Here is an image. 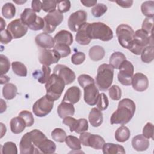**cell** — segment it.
<instances>
[{
	"mask_svg": "<svg viewBox=\"0 0 154 154\" xmlns=\"http://www.w3.org/2000/svg\"><path fill=\"white\" fill-rule=\"evenodd\" d=\"M135 108V104L132 100L129 98L123 99L119 102L117 110L110 117L111 124L123 125L128 123L133 117Z\"/></svg>",
	"mask_w": 154,
	"mask_h": 154,
	"instance_id": "cell-1",
	"label": "cell"
},
{
	"mask_svg": "<svg viewBox=\"0 0 154 154\" xmlns=\"http://www.w3.org/2000/svg\"><path fill=\"white\" fill-rule=\"evenodd\" d=\"M114 68L109 64H102L97 69L96 85L101 91L107 90L111 85L114 77Z\"/></svg>",
	"mask_w": 154,
	"mask_h": 154,
	"instance_id": "cell-2",
	"label": "cell"
},
{
	"mask_svg": "<svg viewBox=\"0 0 154 154\" xmlns=\"http://www.w3.org/2000/svg\"><path fill=\"white\" fill-rule=\"evenodd\" d=\"M87 29L91 39H99L103 42H108L113 38L112 30L102 22L89 23Z\"/></svg>",
	"mask_w": 154,
	"mask_h": 154,
	"instance_id": "cell-3",
	"label": "cell"
},
{
	"mask_svg": "<svg viewBox=\"0 0 154 154\" xmlns=\"http://www.w3.org/2000/svg\"><path fill=\"white\" fill-rule=\"evenodd\" d=\"M149 45H153L152 35H149L142 29H140L134 32V39L128 49L134 54L139 55L144 48Z\"/></svg>",
	"mask_w": 154,
	"mask_h": 154,
	"instance_id": "cell-4",
	"label": "cell"
},
{
	"mask_svg": "<svg viewBox=\"0 0 154 154\" xmlns=\"http://www.w3.org/2000/svg\"><path fill=\"white\" fill-rule=\"evenodd\" d=\"M65 85L63 79L53 73L51 75L49 79L46 82V95L52 100L55 101L61 97Z\"/></svg>",
	"mask_w": 154,
	"mask_h": 154,
	"instance_id": "cell-5",
	"label": "cell"
},
{
	"mask_svg": "<svg viewBox=\"0 0 154 154\" xmlns=\"http://www.w3.org/2000/svg\"><path fill=\"white\" fill-rule=\"evenodd\" d=\"M116 35L120 45L128 49L134 39V31L127 24H120L117 27Z\"/></svg>",
	"mask_w": 154,
	"mask_h": 154,
	"instance_id": "cell-6",
	"label": "cell"
},
{
	"mask_svg": "<svg viewBox=\"0 0 154 154\" xmlns=\"http://www.w3.org/2000/svg\"><path fill=\"white\" fill-rule=\"evenodd\" d=\"M54 104V101L50 99L46 95H45L34 103L32 111L37 117H45L51 112Z\"/></svg>",
	"mask_w": 154,
	"mask_h": 154,
	"instance_id": "cell-7",
	"label": "cell"
},
{
	"mask_svg": "<svg viewBox=\"0 0 154 154\" xmlns=\"http://www.w3.org/2000/svg\"><path fill=\"white\" fill-rule=\"evenodd\" d=\"M64 16L57 10L49 13L43 18L45 22V27L43 29L44 32L51 34L53 32L57 26H58L63 22Z\"/></svg>",
	"mask_w": 154,
	"mask_h": 154,
	"instance_id": "cell-8",
	"label": "cell"
},
{
	"mask_svg": "<svg viewBox=\"0 0 154 154\" xmlns=\"http://www.w3.org/2000/svg\"><path fill=\"white\" fill-rule=\"evenodd\" d=\"M119 69V72L117 75L119 81L123 85H131L134 72L133 64L126 60L121 64Z\"/></svg>",
	"mask_w": 154,
	"mask_h": 154,
	"instance_id": "cell-9",
	"label": "cell"
},
{
	"mask_svg": "<svg viewBox=\"0 0 154 154\" xmlns=\"http://www.w3.org/2000/svg\"><path fill=\"white\" fill-rule=\"evenodd\" d=\"M79 140L83 146H89L96 150L102 149L105 143V140L101 136L86 132L80 134Z\"/></svg>",
	"mask_w": 154,
	"mask_h": 154,
	"instance_id": "cell-10",
	"label": "cell"
},
{
	"mask_svg": "<svg viewBox=\"0 0 154 154\" xmlns=\"http://www.w3.org/2000/svg\"><path fill=\"white\" fill-rule=\"evenodd\" d=\"M87 13L84 10H79L70 14L68 19V26L73 32H77L79 28L86 22Z\"/></svg>",
	"mask_w": 154,
	"mask_h": 154,
	"instance_id": "cell-11",
	"label": "cell"
},
{
	"mask_svg": "<svg viewBox=\"0 0 154 154\" xmlns=\"http://www.w3.org/2000/svg\"><path fill=\"white\" fill-rule=\"evenodd\" d=\"M7 29L13 38L17 39L23 37L26 34L28 27L22 22L20 19H16L9 23Z\"/></svg>",
	"mask_w": 154,
	"mask_h": 154,
	"instance_id": "cell-12",
	"label": "cell"
},
{
	"mask_svg": "<svg viewBox=\"0 0 154 154\" xmlns=\"http://www.w3.org/2000/svg\"><path fill=\"white\" fill-rule=\"evenodd\" d=\"M60 58L61 57L54 49L39 48L38 60L42 65L49 66L58 63Z\"/></svg>",
	"mask_w": 154,
	"mask_h": 154,
	"instance_id": "cell-13",
	"label": "cell"
},
{
	"mask_svg": "<svg viewBox=\"0 0 154 154\" xmlns=\"http://www.w3.org/2000/svg\"><path fill=\"white\" fill-rule=\"evenodd\" d=\"M53 73L62 78L66 85L70 84L76 78L75 72L69 67L63 64L56 65L54 67Z\"/></svg>",
	"mask_w": 154,
	"mask_h": 154,
	"instance_id": "cell-14",
	"label": "cell"
},
{
	"mask_svg": "<svg viewBox=\"0 0 154 154\" xmlns=\"http://www.w3.org/2000/svg\"><path fill=\"white\" fill-rule=\"evenodd\" d=\"M83 89L85 102L91 106L96 105L99 94V89L97 88L96 83L90 84L85 87Z\"/></svg>",
	"mask_w": 154,
	"mask_h": 154,
	"instance_id": "cell-15",
	"label": "cell"
},
{
	"mask_svg": "<svg viewBox=\"0 0 154 154\" xmlns=\"http://www.w3.org/2000/svg\"><path fill=\"white\" fill-rule=\"evenodd\" d=\"M20 154L38 153L37 149L32 143L29 132L25 133L22 137L19 143Z\"/></svg>",
	"mask_w": 154,
	"mask_h": 154,
	"instance_id": "cell-16",
	"label": "cell"
},
{
	"mask_svg": "<svg viewBox=\"0 0 154 154\" xmlns=\"http://www.w3.org/2000/svg\"><path fill=\"white\" fill-rule=\"evenodd\" d=\"M131 85L135 90L143 92L147 90L149 87V79L144 74L136 73L132 76Z\"/></svg>",
	"mask_w": 154,
	"mask_h": 154,
	"instance_id": "cell-17",
	"label": "cell"
},
{
	"mask_svg": "<svg viewBox=\"0 0 154 154\" xmlns=\"http://www.w3.org/2000/svg\"><path fill=\"white\" fill-rule=\"evenodd\" d=\"M35 42L39 48L50 49L55 46L54 38L49 34L45 32L38 34L35 38Z\"/></svg>",
	"mask_w": 154,
	"mask_h": 154,
	"instance_id": "cell-18",
	"label": "cell"
},
{
	"mask_svg": "<svg viewBox=\"0 0 154 154\" xmlns=\"http://www.w3.org/2000/svg\"><path fill=\"white\" fill-rule=\"evenodd\" d=\"M38 16H37L35 12L31 8H26L20 14V19L22 22L26 25L30 29L37 21Z\"/></svg>",
	"mask_w": 154,
	"mask_h": 154,
	"instance_id": "cell-19",
	"label": "cell"
},
{
	"mask_svg": "<svg viewBox=\"0 0 154 154\" xmlns=\"http://www.w3.org/2000/svg\"><path fill=\"white\" fill-rule=\"evenodd\" d=\"M81 95V91L79 88L77 86H72L67 90L62 101L73 105L79 100Z\"/></svg>",
	"mask_w": 154,
	"mask_h": 154,
	"instance_id": "cell-20",
	"label": "cell"
},
{
	"mask_svg": "<svg viewBox=\"0 0 154 154\" xmlns=\"http://www.w3.org/2000/svg\"><path fill=\"white\" fill-rule=\"evenodd\" d=\"M88 23H89L87 22L84 23L79 28L76 32L75 40L76 42L81 45H87L91 40L88 33L87 28Z\"/></svg>",
	"mask_w": 154,
	"mask_h": 154,
	"instance_id": "cell-21",
	"label": "cell"
},
{
	"mask_svg": "<svg viewBox=\"0 0 154 154\" xmlns=\"http://www.w3.org/2000/svg\"><path fill=\"white\" fill-rule=\"evenodd\" d=\"M150 145L149 140L143 134H139L135 136L132 140V146L134 150L142 152L146 150Z\"/></svg>",
	"mask_w": 154,
	"mask_h": 154,
	"instance_id": "cell-22",
	"label": "cell"
},
{
	"mask_svg": "<svg viewBox=\"0 0 154 154\" xmlns=\"http://www.w3.org/2000/svg\"><path fill=\"white\" fill-rule=\"evenodd\" d=\"M56 44H65L71 45L73 42L72 34L67 30H61L58 31L54 37Z\"/></svg>",
	"mask_w": 154,
	"mask_h": 154,
	"instance_id": "cell-23",
	"label": "cell"
},
{
	"mask_svg": "<svg viewBox=\"0 0 154 154\" xmlns=\"http://www.w3.org/2000/svg\"><path fill=\"white\" fill-rule=\"evenodd\" d=\"M103 114L97 108H93L88 115V121L93 127H99L103 123Z\"/></svg>",
	"mask_w": 154,
	"mask_h": 154,
	"instance_id": "cell-24",
	"label": "cell"
},
{
	"mask_svg": "<svg viewBox=\"0 0 154 154\" xmlns=\"http://www.w3.org/2000/svg\"><path fill=\"white\" fill-rule=\"evenodd\" d=\"M75 111V109L73 104L63 101L61 102L57 108V113L61 119H64L67 116H73Z\"/></svg>",
	"mask_w": 154,
	"mask_h": 154,
	"instance_id": "cell-25",
	"label": "cell"
},
{
	"mask_svg": "<svg viewBox=\"0 0 154 154\" xmlns=\"http://www.w3.org/2000/svg\"><path fill=\"white\" fill-rule=\"evenodd\" d=\"M10 126L11 132L16 134L22 132L26 127L25 121L19 116L11 119L10 122Z\"/></svg>",
	"mask_w": 154,
	"mask_h": 154,
	"instance_id": "cell-26",
	"label": "cell"
},
{
	"mask_svg": "<svg viewBox=\"0 0 154 154\" xmlns=\"http://www.w3.org/2000/svg\"><path fill=\"white\" fill-rule=\"evenodd\" d=\"M37 149L38 153H42L45 154H52L55 153L56 150V145L54 142L48 138H46L37 147Z\"/></svg>",
	"mask_w": 154,
	"mask_h": 154,
	"instance_id": "cell-27",
	"label": "cell"
},
{
	"mask_svg": "<svg viewBox=\"0 0 154 154\" xmlns=\"http://www.w3.org/2000/svg\"><path fill=\"white\" fill-rule=\"evenodd\" d=\"M102 151L104 154H124L126 153L123 146L118 144H114L111 143H105L102 147Z\"/></svg>",
	"mask_w": 154,
	"mask_h": 154,
	"instance_id": "cell-28",
	"label": "cell"
},
{
	"mask_svg": "<svg viewBox=\"0 0 154 154\" xmlns=\"http://www.w3.org/2000/svg\"><path fill=\"white\" fill-rule=\"evenodd\" d=\"M90 58L94 61H98L103 59L105 55V51L103 47L95 45L90 48L88 51Z\"/></svg>",
	"mask_w": 154,
	"mask_h": 154,
	"instance_id": "cell-29",
	"label": "cell"
},
{
	"mask_svg": "<svg viewBox=\"0 0 154 154\" xmlns=\"http://www.w3.org/2000/svg\"><path fill=\"white\" fill-rule=\"evenodd\" d=\"M131 136V132L129 128L123 125L120 126L115 132V138L116 141L123 143L129 140Z\"/></svg>",
	"mask_w": 154,
	"mask_h": 154,
	"instance_id": "cell-30",
	"label": "cell"
},
{
	"mask_svg": "<svg viewBox=\"0 0 154 154\" xmlns=\"http://www.w3.org/2000/svg\"><path fill=\"white\" fill-rule=\"evenodd\" d=\"M17 94V88L16 86L12 83H7L2 88V95L7 100L14 99Z\"/></svg>",
	"mask_w": 154,
	"mask_h": 154,
	"instance_id": "cell-31",
	"label": "cell"
},
{
	"mask_svg": "<svg viewBox=\"0 0 154 154\" xmlns=\"http://www.w3.org/2000/svg\"><path fill=\"white\" fill-rule=\"evenodd\" d=\"M126 60V56L120 52H113L109 58V64L114 69H119L121 64Z\"/></svg>",
	"mask_w": 154,
	"mask_h": 154,
	"instance_id": "cell-32",
	"label": "cell"
},
{
	"mask_svg": "<svg viewBox=\"0 0 154 154\" xmlns=\"http://www.w3.org/2000/svg\"><path fill=\"white\" fill-rule=\"evenodd\" d=\"M141 59L145 63H151L154 58V48L153 45H149L144 48L141 52Z\"/></svg>",
	"mask_w": 154,
	"mask_h": 154,
	"instance_id": "cell-33",
	"label": "cell"
},
{
	"mask_svg": "<svg viewBox=\"0 0 154 154\" xmlns=\"http://www.w3.org/2000/svg\"><path fill=\"white\" fill-rule=\"evenodd\" d=\"M31 138L34 146L37 148V147L46 138V136L40 130L34 129L29 132Z\"/></svg>",
	"mask_w": 154,
	"mask_h": 154,
	"instance_id": "cell-34",
	"label": "cell"
},
{
	"mask_svg": "<svg viewBox=\"0 0 154 154\" xmlns=\"http://www.w3.org/2000/svg\"><path fill=\"white\" fill-rule=\"evenodd\" d=\"M142 13L147 17H153L154 16V1H146L141 5Z\"/></svg>",
	"mask_w": 154,
	"mask_h": 154,
	"instance_id": "cell-35",
	"label": "cell"
},
{
	"mask_svg": "<svg viewBox=\"0 0 154 154\" xmlns=\"http://www.w3.org/2000/svg\"><path fill=\"white\" fill-rule=\"evenodd\" d=\"M2 14L5 19H12L16 14V7L11 2H7L2 7Z\"/></svg>",
	"mask_w": 154,
	"mask_h": 154,
	"instance_id": "cell-36",
	"label": "cell"
},
{
	"mask_svg": "<svg viewBox=\"0 0 154 154\" xmlns=\"http://www.w3.org/2000/svg\"><path fill=\"white\" fill-rule=\"evenodd\" d=\"M11 68L13 72L19 76H26L27 68L24 64L19 61H13L11 63Z\"/></svg>",
	"mask_w": 154,
	"mask_h": 154,
	"instance_id": "cell-37",
	"label": "cell"
},
{
	"mask_svg": "<svg viewBox=\"0 0 154 154\" xmlns=\"http://www.w3.org/2000/svg\"><path fill=\"white\" fill-rule=\"evenodd\" d=\"M68 147L73 150H79L81 149V143L79 138L73 135H68L65 139Z\"/></svg>",
	"mask_w": 154,
	"mask_h": 154,
	"instance_id": "cell-38",
	"label": "cell"
},
{
	"mask_svg": "<svg viewBox=\"0 0 154 154\" xmlns=\"http://www.w3.org/2000/svg\"><path fill=\"white\" fill-rule=\"evenodd\" d=\"M54 50L61 58L67 57L71 53V49L69 46L65 44H56L54 47Z\"/></svg>",
	"mask_w": 154,
	"mask_h": 154,
	"instance_id": "cell-39",
	"label": "cell"
},
{
	"mask_svg": "<svg viewBox=\"0 0 154 154\" xmlns=\"http://www.w3.org/2000/svg\"><path fill=\"white\" fill-rule=\"evenodd\" d=\"M51 137L54 141L59 143H63L64 141H65L67 134L63 129L57 128L54 129L52 131Z\"/></svg>",
	"mask_w": 154,
	"mask_h": 154,
	"instance_id": "cell-40",
	"label": "cell"
},
{
	"mask_svg": "<svg viewBox=\"0 0 154 154\" xmlns=\"http://www.w3.org/2000/svg\"><path fill=\"white\" fill-rule=\"evenodd\" d=\"M107 6L102 3L96 4L91 10V14L95 17H100L103 16L107 11Z\"/></svg>",
	"mask_w": 154,
	"mask_h": 154,
	"instance_id": "cell-41",
	"label": "cell"
},
{
	"mask_svg": "<svg viewBox=\"0 0 154 154\" xmlns=\"http://www.w3.org/2000/svg\"><path fill=\"white\" fill-rule=\"evenodd\" d=\"M2 154H17V149L16 144L12 141H7L4 144L1 148Z\"/></svg>",
	"mask_w": 154,
	"mask_h": 154,
	"instance_id": "cell-42",
	"label": "cell"
},
{
	"mask_svg": "<svg viewBox=\"0 0 154 154\" xmlns=\"http://www.w3.org/2000/svg\"><path fill=\"white\" fill-rule=\"evenodd\" d=\"M96 105L97 108L100 111H104L107 109L109 105V100L105 93H99L97 100Z\"/></svg>",
	"mask_w": 154,
	"mask_h": 154,
	"instance_id": "cell-43",
	"label": "cell"
},
{
	"mask_svg": "<svg viewBox=\"0 0 154 154\" xmlns=\"http://www.w3.org/2000/svg\"><path fill=\"white\" fill-rule=\"evenodd\" d=\"M19 116L22 117L26 123V127L31 126L34 123V119L32 114L28 111L23 110L19 113Z\"/></svg>",
	"mask_w": 154,
	"mask_h": 154,
	"instance_id": "cell-44",
	"label": "cell"
},
{
	"mask_svg": "<svg viewBox=\"0 0 154 154\" xmlns=\"http://www.w3.org/2000/svg\"><path fill=\"white\" fill-rule=\"evenodd\" d=\"M108 93L110 98L114 100H119L122 97V90L117 85H113L109 88Z\"/></svg>",
	"mask_w": 154,
	"mask_h": 154,
	"instance_id": "cell-45",
	"label": "cell"
},
{
	"mask_svg": "<svg viewBox=\"0 0 154 154\" xmlns=\"http://www.w3.org/2000/svg\"><path fill=\"white\" fill-rule=\"evenodd\" d=\"M88 129V122L85 119L81 118L77 120V123L74 131L77 134H81L87 131Z\"/></svg>",
	"mask_w": 154,
	"mask_h": 154,
	"instance_id": "cell-46",
	"label": "cell"
},
{
	"mask_svg": "<svg viewBox=\"0 0 154 154\" xmlns=\"http://www.w3.org/2000/svg\"><path fill=\"white\" fill-rule=\"evenodd\" d=\"M0 67L1 75L6 74L10 67V63L8 58L3 54L0 55Z\"/></svg>",
	"mask_w": 154,
	"mask_h": 154,
	"instance_id": "cell-47",
	"label": "cell"
},
{
	"mask_svg": "<svg viewBox=\"0 0 154 154\" xmlns=\"http://www.w3.org/2000/svg\"><path fill=\"white\" fill-rule=\"evenodd\" d=\"M57 1L43 0L42 1V10L46 13H51L56 10Z\"/></svg>",
	"mask_w": 154,
	"mask_h": 154,
	"instance_id": "cell-48",
	"label": "cell"
},
{
	"mask_svg": "<svg viewBox=\"0 0 154 154\" xmlns=\"http://www.w3.org/2000/svg\"><path fill=\"white\" fill-rule=\"evenodd\" d=\"M42 75L38 78V81L41 84L46 83L51 76V70L49 66L43 65L42 67Z\"/></svg>",
	"mask_w": 154,
	"mask_h": 154,
	"instance_id": "cell-49",
	"label": "cell"
},
{
	"mask_svg": "<svg viewBox=\"0 0 154 154\" xmlns=\"http://www.w3.org/2000/svg\"><path fill=\"white\" fill-rule=\"evenodd\" d=\"M78 81L80 86L83 88L87 85L95 82L94 79L92 77L86 74H82L79 75L78 78Z\"/></svg>",
	"mask_w": 154,
	"mask_h": 154,
	"instance_id": "cell-50",
	"label": "cell"
},
{
	"mask_svg": "<svg viewBox=\"0 0 154 154\" xmlns=\"http://www.w3.org/2000/svg\"><path fill=\"white\" fill-rule=\"evenodd\" d=\"M153 26V17H146L142 24L141 29L149 35H152V29Z\"/></svg>",
	"mask_w": 154,
	"mask_h": 154,
	"instance_id": "cell-51",
	"label": "cell"
},
{
	"mask_svg": "<svg viewBox=\"0 0 154 154\" xmlns=\"http://www.w3.org/2000/svg\"><path fill=\"white\" fill-rule=\"evenodd\" d=\"M57 10L60 11L61 13H66L69 11L71 7L70 1L69 0L66 1H58L57 3Z\"/></svg>",
	"mask_w": 154,
	"mask_h": 154,
	"instance_id": "cell-52",
	"label": "cell"
},
{
	"mask_svg": "<svg viewBox=\"0 0 154 154\" xmlns=\"http://www.w3.org/2000/svg\"><path fill=\"white\" fill-rule=\"evenodd\" d=\"M85 60V55L82 52H76L71 57V61L75 65L82 64Z\"/></svg>",
	"mask_w": 154,
	"mask_h": 154,
	"instance_id": "cell-53",
	"label": "cell"
},
{
	"mask_svg": "<svg viewBox=\"0 0 154 154\" xmlns=\"http://www.w3.org/2000/svg\"><path fill=\"white\" fill-rule=\"evenodd\" d=\"M143 135L147 139H153V125L150 122H147L143 129Z\"/></svg>",
	"mask_w": 154,
	"mask_h": 154,
	"instance_id": "cell-54",
	"label": "cell"
},
{
	"mask_svg": "<svg viewBox=\"0 0 154 154\" xmlns=\"http://www.w3.org/2000/svg\"><path fill=\"white\" fill-rule=\"evenodd\" d=\"M63 123L68 126L70 128V132H73L77 123V120L71 116H67L63 119Z\"/></svg>",
	"mask_w": 154,
	"mask_h": 154,
	"instance_id": "cell-55",
	"label": "cell"
},
{
	"mask_svg": "<svg viewBox=\"0 0 154 154\" xmlns=\"http://www.w3.org/2000/svg\"><path fill=\"white\" fill-rule=\"evenodd\" d=\"M13 39V37L7 29L1 31V43L3 44H8Z\"/></svg>",
	"mask_w": 154,
	"mask_h": 154,
	"instance_id": "cell-56",
	"label": "cell"
},
{
	"mask_svg": "<svg viewBox=\"0 0 154 154\" xmlns=\"http://www.w3.org/2000/svg\"><path fill=\"white\" fill-rule=\"evenodd\" d=\"M31 8L35 12H40L42 9V2L40 1H32Z\"/></svg>",
	"mask_w": 154,
	"mask_h": 154,
	"instance_id": "cell-57",
	"label": "cell"
},
{
	"mask_svg": "<svg viewBox=\"0 0 154 154\" xmlns=\"http://www.w3.org/2000/svg\"><path fill=\"white\" fill-rule=\"evenodd\" d=\"M119 6L123 8H130L133 4V1L132 0H117L115 1Z\"/></svg>",
	"mask_w": 154,
	"mask_h": 154,
	"instance_id": "cell-58",
	"label": "cell"
},
{
	"mask_svg": "<svg viewBox=\"0 0 154 154\" xmlns=\"http://www.w3.org/2000/svg\"><path fill=\"white\" fill-rule=\"evenodd\" d=\"M81 3L85 7H94L97 4V0H81Z\"/></svg>",
	"mask_w": 154,
	"mask_h": 154,
	"instance_id": "cell-59",
	"label": "cell"
},
{
	"mask_svg": "<svg viewBox=\"0 0 154 154\" xmlns=\"http://www.w3.org/2000/svg\"><path fill=\"white\" fill-rule=\"evenodd\" d=\"M10 78L8 76H6L5 75H1V82L0 84H7L8 82V81H10Z\"/></svg>",
	"mask_w": 154,
	"mask_h": 154,
	"instance_id": "cell-60",
	"label": "cell"
},
{
	"mask_svg": "<svg viewBox=\"0 0 154 154\" xmlns=\"http://www.w3.org/2000/svg\"><path fill=\"white\" fill-rule=\"evenodd\" d=\"M1 112H0L2 113L3 112H4L6 110L7 105H6V103L2 99H1Z\"/></svg>",
	"mask_w": 154,
	"mask_h": 154,
	"instance_id": "cell-61",
	"label": "cell"
},
{
	"mask_svg": "<svg viewBox=\"0 0 154 154\" xmlns=\"http://www.w3.org/2000/svg\"><path fill=\"white\" fill-rule=\"evenodd\" d=\"M0 125H1V138H2L4 136V135L5 134L7 129H6L5 126H4L2 123H1Z\"/></svg>",
	"mask_w": 154,
	"mask_h": 154,
	"instance_id": "cell-62",
	"label": "cell"
},
{
	"mask_svg": "<svg viewBox=\"0 0 154 154\" xmlns=\"http://www.w3.org/2000/svg\"><path fill=\"white\" fill-rule=\"evenodd\" d=\"M0 19H1V25H0V27H1V31H2L4 29V28L5 27V25H6V23L5 22V20L3 19L2 17H0Z\"/></svg>",
	"mask_w": 154,
	"mask_h": 154,
	"instance_id": "cell-63",
	"label": "cell"
},
{
	"mask_svg": "<svg viewBox=\"0 0 154 154\" xmlns=\"http://www.w3.org/2000/svg\"><path fill=\"white\" fill-rule=\"evenodd\" d=\"M13 2H15V3H16V4H23V3H25V2H26V1H13Z\"/></svg>",
	"mask_w": 154,
	"mask_h": 154,
	"instance_id": "cell-64",
	"label": "cell"
}]
</instances>
